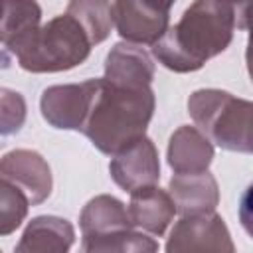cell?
I'll return each mask as SVG.
<instances>
[{"mask_svg": "<svg viewBox=\"0 0 253 253\" xmlns=\"http://www.w3.org/2000/svg\"><path fill=\"white\" fill-rule=\"evenodd\" d=\"M91 40L83 26L69 14L57 16L40 26L14 55L22 69L32 73H51L83 63L91 49Z\"/></svg>", "mask_w": 253, "mask_h": 253, "instance_id": "cell-4", "label": "cell"}, {"mask_svg": "<svg viewBox=\"0 0 253 253\" xmlns=\"http://www.w3.org/2000/svg\"><path fill=\"white\" fill-rule=\"evenodd\" d=\"M233 30L231 0H196L152 45V53L176 73L196 71L229 45Z\"/></svg>", "mask_w": 253, "mask_h": 253, "instance_id": "cell-1", "label": "cell"}, {"mask_svg": "<svg viewBox=\"0 0 253 253\" xmlns=\"http://www.w3.org/2000/svg\"><path fill=\"white\" fill-rule=\"evenodd\" d=\"M247 69H249V75H251V81H253V40L247 42Z\"/></svg>", "mask_w": 253, "mask_h": 253, "instance_id": "cell-21", "label": "cell"}, {"mask_svg": "<svg viewBox=\"0 0 253 253\" xmlns=\"http://www.w3.org/2000/svg\"><path fill=\"white\" fill-rule=\"evenodd\" d=\"M105 77L123 85H150L154 65L150 57L134 43H117L107 55Z\"/></svg>", "mask_w": 253, "mask_h": 253, "instance_id": "cell-14", "label": "cell"}, {"mask_svg": "<svg viewBox=\"0 0 253 253\" xmlns=\"http://www.w3.org/2000/svg\"><path fill=\"white\" fill-rule=\"evenodd\" d=\"M168 251H233L229 231L213 211L184 215L172 229Z\"/></svg>", "mask_w": 253, "mask_h": 253, "instance_id": "cell-7", "label": "cell"}, {"mask_svg": "<svg viewBox=\"0 0 253 253\" xmlns=\"http://www.w3.org/2000/svg\"><path fill=\"white\" fill-rule=\"evenodd\" d=\"M109 170L113 180L125 192L132 194L134 190H140L144 186H154L160 178V164L152 140L142 136L117 152Z\"/></svg>", "mask_w": 253, "mask_h": 253, "instance_id": "cell-8", "label": "cell"}, {"mask_svg": "<svg viewBox=\"0 0 253 253\" xmlns=\"http://www.w3.org/2000/svg\"><path fill=\"white\" fill-rule=\"evenodd\" d=\"M166 2H168V4H170V6H172V4H174V0H166Z\"/></svg>", "mask_w": 253, "mask_h": 253, "instance_id": "cell-22", "label": "cell"}, {"mask_svg": "<svg viewBox=\"0 0 253 253\" xmlns=\"http://www.w3.org/2000/svg\"><path fill=\"white\" fill-rule=\"evenodd\" d=\"M235 28L253 32V0H231Z\"/></svg>", "mask_w": 253, "mask_h": 253, "instance_id": "cell-19", "label": "cell"}, {"mask_svg": "<svg viewBox=\"0 0 253 253\" xmlns=\"http://www.w3.org/2000/svg\"><path fill=\"white\" fill-rule=\"evenodd\" d=\"M176 211V204L170 194L154 186H144L130 194L128 215L132 225L150 231L154 235H162L172 221Z\"/></svg>", "mask_w": 253, "mask_h": 253, "instance_id": "cell-12", "label": "cell"}, {"mask_svg": "<svg viewBox=\"0 0 253 253\" xmlns=\"http://www.w3.org/2000/svg\"><path fill=\"white\" fill-rule=\"evenodd\" d=\"M65 14L83 26L91 43H101L111 34L113 12L109 0H71Z\"/></svg>", "mask_w": 253, "mask_h": 253, "instance_id": "cell-17", "label": "cell"}, {"mask_svg": "<svg viewBox=\"0 0 253 253\" xmlns=\"http://www.w3.org/2000/svg\"><path fill=\"white\" fill-rule=\"evenodd\" d=\"M154 93L150 85H123L95 79L83 132L105 154H117L144 136L152 119Z\"/></svg>", "mask_w": 253, "mask_h": 253, "instance_id": "cell-2", "label": "cell"}, {"mask_svg": "<svg viewBox=\"0 0 253 253\" xmlns=\"http://www.w3.org/2000/svg\"><path fill=\"white\" fill-rule=\"evenodd\" d=\"M42 10L36 0H4L2 43L12 53L24 45L40 28Z\"/></svg>", "mask_w": 253, "mask_h": 253, "instance_id": "cell-15", "label": "cell"}, {"mask_svg": "<svg viewBox=\"0 0 253 253\" xmlns=\"http://www.w3.org/2000/svg\"><path fill=\"white\" fill-rule=\"evenodd\" d=\"M0 204H2L0 206V215H2L0 233L8 235L10 231H14L22 223V219L28 211V206H30V198L26 196V192L20 186L2 178V182H0Z\"/></svg>", "mask_w": 253, "mask_h": 253, "instance_id": "cell-18", "label": "cell"}, {"mask_svg": "<svg viewBox=\"0 0 253 253\" xmlns=\"http://www.w3.org/2000/svg\"><path fill=\"white\" fill-rule=\"evenodd\" d=\"M111 12L119 36L130 43L154 45L168 30L166 0H115Z\"/></svg>", "mask_w": 253, "mask_h": 253, "instance_id": "cell-6", "label": "cell"}, {"mask_svg": "<svg viewBox=\"0 0 253 253\" xmlns=\"http://www.w3.org/2000/svg\"><path fill=\"white\" fill-rule=\"evenodd\" d=\"M198 128L217 146L253 154V103L219 89H200L188 99Z\"/></svg>", "mask_w": 253, "mask_h": 253, "instance_id": "cell-3", "label": "cell"}, {"mask_svg": "<svg viewBox=\"0 0 253 253\" xmlns=\"http://www.w3.org/2000/svg\"><path fill=\"white\" fill-rule=\"evenodd\" d=\"M213 158L211 140L194 126H180L168 144V164L176 174L208 170Z\"/></svg>", "mask_w": 253, "mask_h": 253, "instance_id": "cell-13", "label": "cell"}, {"mask_svg": "<svg viewBox=\"0 0 253 253\" xmlns=\"http://www.w3.org/2000/svg\"><path fill=\"white\" fill-rule=\"evenodd\" d=\"M93 85L95 79L81 85H55L45 89L40 103L43 119L55 128L81 130L89 111Z\"/></svg>", "mask_w": 253, "mask_h": 253, "instance_id": "cell-9", "label": "cell"}, {"mask_svg": "<svg viewBox=\"0 0 253 253\" xmlns=\"http://www.w3.org/2000/svg\"><path fill=\"white\" fill-rule=\"evenodd\" d=\"M83 231V251H156L158 243L132 231L128 208L113 196L91 200L79 219Z\"/></svg>", "mask_w": 253, "mask_h": 253, "instance_id": "cell-5", "label": "cell"}, {"mask_svg": "<svg viewBox=\"0 0 253 253\" xmlns=\"http://www.w3.org/2000/svg\"><path fill=\"white\" fill-rule=\"evenodd\" d=\"M73 243V227L59 217L42 215L32 219L16 251H65Z\"/></svg>", "mask_w": 253, "mask_h": 253, "instance_id": "cell-16", "label": "cell"}, {"mask_svg": "<svg viewBox=\"0 0 253 253\" xmlns=\"http://www.w3.org/2000/svg\"><path fill=\"white\" fill-rule=\"evenodd\" d=\"M2 178L10 180L12 184L20 186L30 204H42L51 190V174L45 160L32 150H14L2 158L0 164Z\"/></svg>", "mask_w": 253, "mask_h": 253, "instance_id": "cell-10", "label": "cell"}, {"mask_svg": "<svg viewBox=\"0 0 253 253\" xmlns=\"http://www.w3.org/2000/svg\"><path fill=\"white\" fill-rule=\"evenodd\" d=\"M239 221L249 237H253V184L243 192L239 202Z\"/></svg>", "mask_w": 253, "mask_h": 253, "instance_id": "cell-20", "label": "cell"}, {"mask_svg": "<svg viewBox=\"0 0 253 253\" xmlns=\"http://www.w3.org/2000/svg\"><path fill=\"white\" fill-rule=\"evenodd\" d=\"M170 196L176 204V211L182 215L208 213L217 206V184L208 170L174 174L170 180Z\"/></svg>", "mask_w": 253, "mask_h": 253, "instance_id": "cell-11", "label": "cell"}, {"mask_svg": "<svg viewBox=\"0 0 253 253\" xmlns=\"http://www.w3.org/2000/svg\"><path fill=\"white\" fill-rule=\"evenodd\" d=\"M249 40H253V32H249Z\"/></svg>", "mask_w": 253, "mask_h": 253, "instance_id": "cell-23", "label": "cell"}]
</instances>
